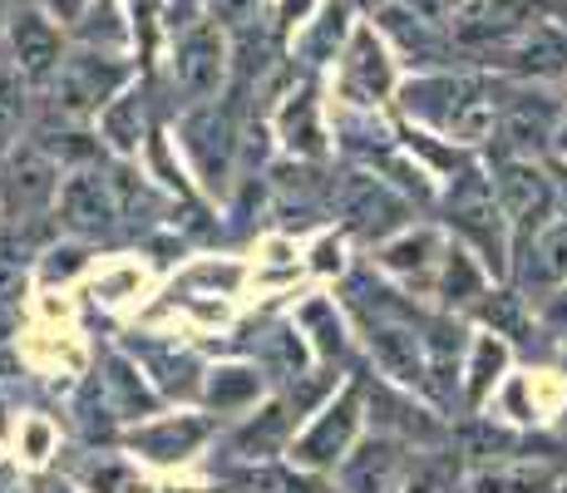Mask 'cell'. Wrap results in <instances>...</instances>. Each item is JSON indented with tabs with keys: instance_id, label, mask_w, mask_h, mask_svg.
Masks as SVG:
<instances>
[{
	"instance_id": "1",
	"label": "cell",
	"mask_w": 567,
	"mask_h": 493,
	"mask_svg": "<svg viewBox=\"0 0 567 493\" xmlns=\"http://www.w3.org/2000/svg\"><path fill=\"white\" fill-rule=\"evenodd\" d=\"M504 84L488 70H430L400 80V109L420 129L450 138V144H488L504 109Z\"/></svg>"
},
{
	"instance_id": "2",
	"label": "cell",
	"mask_w": 567,
	"mask_h": 493,
	"mask_svg": "<svg viewBox=\"0 0 567 493\" xmlns=\"http://www.w3.org/2000/svg\"><path fill=\"white\" fill-rule=\"evenodd\" d=\"M138 84V60L128 50H90L74 45L64 54L60 74L50 84V109L64 119H100L104 104H114L124 90Z\"/></svg>"
},
{
	"instance_id": "3",
	"label": "cell",
	"mask_w": 567,
	"mask_h": 493,
	"mask_svg": "<svg viewBox=\"0 0 567 493\" xmlns=\"http://www.w3.org/2000/svg\"><path fill=\"white\" fill-rule=\"evenodd\" d=\"M168 84L183 94V104H217L233 90V35L217 20H198V25L168 35Z\"/></svg>"
},
{
	"instance_id": "4",
	"label": "cell",
	"mask_w": 567,
	"mask_h": 493,
	"mask_svg": "<svg viewBox=\"0 0 567 493\" xmlns=\"http://www.w3.org/2000/svg\"><path fill=\"white\" fill-rule=\"evenodd\" d=\"M450 227L464 237V247L484 261L494 277L508 271V217L494 197V178L478 168H460L450 188Z\"/></svg>"
},
{
	"instance_id": "5",
	"label": "cell",
	"mask_w": 567,
	"mask_h": 493,
	"mask_svg": "<svg viewBox=\"0 0 567 493\" xmlns=\"http://www.w3.org/2000/svg\"><path fill=\"white\" fill-rule=\"evenodd\" d=\"M336 94L355 109H385L400 94V70L390 40L375 30V20H361L336 60Z\"/></svg>"
},
{
	"instance_id": "6",
	"label": "cell",
	"mask_w": 567,
	"mask_h": 493,
	"mask_svg": "<svg viewBox=\"0 0 567 493\" xmlns=\"http://www.w3.org/2000/svg\"><path fill=\"white\" fill-rule=\"evenodd\" d=\"M178 144L188 153L203 188H223L237 163V148H243V124H237V114L223 99L217 104H193L178 119Z\"/></svg>"
},
{
	"instance_id": "7",
	"label": "cell",
	"mask_w": 567,
	"mask_h": 493,
	"mask_svg": "<svg viewBox=\"0 0 567 493\" xmlns=\"http://www.w3.org/2000/svg\"><path fill=\"white\" fill-rule=\"evenodd\" d=\"M6 45H10V70L25 80V90H50L64 54H70V30L54 16H45L35 0H20L6 25Z\"/></svg>"
},
{
	"instance_id": "8",
	"label": "cell",
	"mask_w": 567,
	"mask_h": 493,
	"mask_svg": "<svg viewBox=\"0 0 567 493\" xmlns=\"http://www.w3.org/2000/svg\"><path fill=\"white\" fill-rule=\"evenodd\" d=\"M60 163L40 144H16L0 163V217L6 227L35 223L60 203Z\"/></svg>"
},
{
	"instance_id": "9",
	"label": "cell",
	"mask_w": 567,
	"mask_h": 493,
	"mask_svg": "<svg viewBox=\"0 0 567 493\" xmlns=\"http://www.w3.org/2000/svg\"><path fill=\"white\" fill-rule=\"evenodd\" d=\"M538 16H548L543 0H464L460 16L450 20V40L460 54H494Z\"/></svg>"
},
{
	"instance_id": "10",
	"label": "cell",
	"mask_w": 567,
	"mask_h": 493,
	"mask_svg": "<svg viewBox=\"0 0 567 493\" xmlns=\"http://www.w3.org/2000/svg\"><path fill=\"white\" fill-rule=\"evenodd\" d=\"M355 434H361V390L346 386L331 404H321V410L311 414L307 434L291 444V464L307 469V474L346 464V459H351Z\"/></svg>"
},
{
	"instance_id": "11",
	"label": "cell",
	"mask_w": 567,
	"mask_h": 493,
	"mask_svg": "<svg viewBox=\"0 0 567 493\" xmlns=\"http://www.w3.org/2000/svg\"><path fill=\"white\" fill-rule=\"evenodd\" d=\"M494 197H498V207H504L508 227L518 233V247H523L533 233L548 227L558 188H553V178L533 158H498L494 163Z\"/></svg>"
},
{
	"instance_id": "12",
	"label": "cell",
	"mask_w": 567,
	"mask_h": 493,
	"mask_svg": "<svg viewBox=\"0 0 567 493\" xmlns=\"http://www.w3.org/2000/svg\"><path fill=\"white\" fill-rule=\"evenodd\" d=\"M271 129H277L287 158L316 163V158H326V153H331V129H326L321 84H316L311 74H301V80L277 99V109H271Z\"/></svg>"
},
{
	"instance_id": "13",
	"label": "cell",
	"mask_w": 567,
	"mask_h": 493,
	"mask_svg": "<svg viewBox=\"0 0 567 493\" xmlns=\"http://www.w3.org/2000/svg\"><path fill=\"white\" fill-rule=\"evenodd\" d=\"M54 207H60V223L70 227L74 237H109L118 227V217H124L114 178H104L94 163L64 173L60 203H54Z\"/></svg>"
},
{
	"instance_id": "14",
	"label": "cell",
	"mask_w": 567,
	"mask_h": 493,
	"mask_svg": "<svg viewBox=\"0 0 567 493\" xmlns=\"http://www.w3.org/2000/svg\"><path fill=\"white\" fill-rule=\"evenodd\" d=\"M331 193H336V213L365 237H390L395 227L410 223V197L390 188L385 178H375V173H346Z\"/></svg>"
},
{
	"instance_id": "15",
	"label": "cell",
	"mask_w": 567,
	"mask_h": 493,
	"mask_svg": "<svg viewBox=\"0 0 567 493\" xmlns=\"http://www.w3.org/2000/svg\"><path fill=\"white\" fill-rule=\"evenodd\" d=\"M488 64H498L504 74H518V80L563 74L567 70V25L558 16H538L523 35H514L508 45H498L488 54Z\"/></svg>"
},
{
	"instance_id": "16",
	"label": "cell",
	"mask_w": 567,
	"mask_h": 493,
	"mask_svg": "<svg viewBox=\"0 0 567 493\" xmlns=\"http://www.w3.org/2000/svg\"><path fill=\"white\" fill-rule=\"evenodd\" d=\"M217 434L213 414H158V420L138 424V430L124 434V444L134 449L148 464H183Z\"/></svg>"
},
{
	"instance_id": "17",
	"label": "cell",
	"mask_w": 567,
	"mask_h": 493,
	"mask_svg": "<svg viewBox=\"0 0 567 493\" xmlns=\"http://www.w3.org/2000/svg\"><path fill=\"white\" fill-rule=\"evenodd\" d=\"M444 233L440 227H400L395 237H385L380 243V267L390 271V277H400L405 287H420V291H434V281H440V267H444Z\"/></svg>"
},
{
	"instance_id": "18",
	"label": "cell",
	"mask_w": 567,
	"mask_h": 493,
	"mask_svg": "<svg viewBox=\"0 0 567 493\" xmlns=\"http://www.w3.org/2000/svg\"><path fill=\"white\" fill-rule=\"evenodd\" d=\"M553 129H558V109H553L543 94H514V99H504V109H498V124H494L498 158H533V153H538L553 138Z\"/></svg>"
},
{
	"instance_id": "19",
	"label": "cell",
	"mask_w": 567,
	"mask_h": 493,
	"mask_svg": "<svg viewBox=\"0 0 567 493\" xmlns=\"http://www.w3.org/2000/svg\"><path fill=\"white\" fill-rule=\"evenodd\" d=\"M355 25H361V16H355L351 0H321V10L311 16V25L291 40V60H301L307 74L326 70V64L336 70V60H341V50H346V40H351Z\"/></svg>"
},
{
	"instance_id": "20",
	"label": "cell",
	"mask_w": 567,
	"mask_h": 493,
	"mask_svg": "<svg viewBox=\"0 0 567 493\" xmlns=\"http://www.w3.org/2000/svg\"><path fill=\"white\" fill-rule=\"evenodd\" d=\"M370 356L390 380L410 390H430V366H424V336H414V326H400L390 316L370 321Z\"/></svg>"
},
{
	"instance_id": "21",
	"label": "cell",
	"mask_w": 567,
	"mask_h": 493,
	"mask_svg": "<svg viewBox=\"0 0 567 493\" xmlns=\"http://www.w3.org/2000/svg\"><path fill=\"white\" fill-rule=\"evenodd\" d=\"M94 134H100V144L114 153L118 163H134L138 153L148 148V99H144V90H124L114 99V104H104L100 109V119H94Z\"/></svg>"
},
{
	"instance_id": "22",
	"label": "cell",
	"mask_w": 567,
	"mask_h": 493,
	"mask_svg": "<svg viewBox=\"0 0 567 493\" xmlns=\"http://www.w3.org/2000/svg\"><path fill=\"white\" fill-rule=\"evenodd\" d=\"M291 424H297V414H291L287 400L261 404L243 430H233V454L243 459V464H267V459H277L281 449H287Z\"/></svg>"
},
{
	"instance_id": "23",
	"label": "cell",
	"mask_w": 567,
	"mask_h": 493,
	"mask_svg": "<svg viewBox=\"0 0 567 493\" xmlns=\"http://www.w3.org/2000/svg\"><path fill=\"white\" fill-rule=\"evenodd\" d=\"M558 464H533V459L488 464L478 474H468V493H558Z\"/></svg>"
},
{
	"instance_id": "24",
	"label": "cell",
	"mask_w": 567,
	"mask_h": 493,
	"mask_svg": "<svg viewBox=\"0 0 567 493\" xmlns=\"http://www.w3.org/2000/svg\"><path fill=\"white\" fill-rule=\"evenodd\" d=\"M203 400L207 410L233 414V410H252L261 400V370L257 366H217L203 380Z\"/></svg>"
},
{
	"instance_id": "25",
	"label": "cell",
	"mask_w": 567,
	"mask_h": 493,
	"mask_svg": "<svg viewBox=\"0 0 567 493\" xmlns=\"http://www.w3.org/2000/svg\"><path fill=\"white\" fill-rule=\"evenodd\" d=\"M434 291L444 296V306H478V296L488 291V267L474 257L468 247L454 243L444 251V267H440V281H434Z\"/></svg>"
},
{
	"instance_id": "26",
	"label": "cell",
	"mask_w": 567,
	"mask_h": 493,
	"mask_svg": "<svg viewBox=\"0 0 567 493\" xmlns=\"http://www.w3.org/2000/svg\"><path fill=\"white\" fill-rule=\"evenodd\" d=\"M504 366H508V341L504 336H474V346H468V386H464V400L484 404L494 386L504 380Z\"/></svg>"
},
{
	"instance_id": "27",
	"label": "cell",
	"mask_w": 567,
	"mask_h": 493,
	"mask_svg": "<svg viewBox=\"0 0 567 493\" xmlns=\"http://www.w3.org/2000/svg\"><path fill=\"white\" fill-rule=\"evenodd\" d=\"M297 336H311L316 360H336L346 350V326L341 311H336L331 296H311L307 306L297 311Z\"/></svg>"
},
{
	"instance_id": "28",
	"label": "cell",
	"mask_w": 567,
	"mask_h": 493,
	"mask_svg": "<svg viewBox=\"0 0 567 493\" xmlns=\"http://www.w3.org/2000/svg\"><path fill=\"white\" fill-rule=\"evenodd\" d=\"M460 484V459L454 454H414L395 479V493H454Z\"/></svg>"
},
{
	"instance_id": "29",
	"label": "cell",
	"mask_w": 567,
	"mask_h": 493,
	"mask_svg": "<svg viewBox=\"0 0 567 493\" xmlns=\"http://www.w3.org/2000/svg\"><path fill=\"white\" fill-rule=\"evenodd\" d=\"M528 257H533V267H528L533 281H543V287H567V217L563 223H548L533 237Z\"/></svg>"
},
{
	"instance_id": "30",
	"label": "cell",
	"mask_w": 567,
	"mask_h": 493,
	"mask_svg": "<svg viewBox=\"0 0 567 493\" xmlns=\"http://www.w3.org/2000/svg\"><path fill=\"white\" fill-rule=\"evenodd\" d=\"M104 390L118 394V410H124V420H144V414L158 404V394L148 390L144 380H138V370L128 366V360H118V356L104 366Z\"/></svg>"
},
{
	"instance_id": "31",
	"label": "cell",
	"mask_w": 567,
	"mask_h": 493,
	"mask_svg": "<svg viewBox=\"0 0 567 493\" xmlns=\"http://www.w3.org/2000/svg\"><path fill=\"white\" fill-rule=\"evenodd\" d=\"M20 124H25V80L10 70V60H0V163L20 144Z\"/></svg>"
},
{
	"instance_id": "32",
	"label": "cell",
	"mask_w": 567,
	"mask_h": 493,
	"mask_svg": "<svg viewBox=\"0 0 567 493\" xmlns=\"http://www.w3.org/2000/svg\"><path fill=\"white\" fill-rule=\"evenodd\" d=\"M474 311H478V321L494 326V336H504V341H518V336L528 331V311H523V296H514V291H484Z\"/></svg>"
},
{
	"instance_id": "33",
	"label": "cell",
	"mask_w": 567,
	"mask_h": 493,
	"mask_svg": "<svg viewBox=\"0 0 567 493\" xmlns=\"http://www.w3.org/2000/svg\"><path fill=\"white\" fill-rule=\"evenodd\" d=\"M233 489L237 493H316L301 474H287V469H277L267 459V464H247L233 474Z\"/></svg>"
},
{
	"instance_id": "34",
	"label": "cell",
	"mask_w": 567,
	"mask_h": 493,
	"mask_svg": "<svg viewBox=\"0 0 567 493\" xmlns=\"http://www.w3.org/2000/svg\"><path fill=\"white\" fill-rule=\"evenodd\" d=\"M316 10H321V0H267V25L281 45H291V40L311 25Z\"/></svg>"
},
{
	"instance_id": "35",
	"label": "cell",
	"mask_w": 567,
	"mask_h": 493,
	"mask_svg": "<svg viewBox=\"0 0 567 493\" xmlns=\"http://www.w3.org/2000/svg\"><path fill=\"white\" fill-rule=\"evenodd\" d=\"M84 489L90 493H148L124 459H94V464L84 469Z\"/></svg>"
},
{
	"instance_id": "36",
	"label": "cell",
	"mask_w": 567,
	"mask_h": 493,
	"mask_svg": "<svg viewBox=\"0 0 567 493\" xmlns=\"http://www.w3.org/2000/svg\"><path fill=\"white\" fill-rule=\"evenodd\" d=\"M207 20H217L227 35H243L267 20V0H207Z\"/></svg>"
},
{
	"instance_id": "37",
	"label": "cell",
	"mask_w": 567,
	"mask_h": 493,
	"mask_svg": "<svg viewBox=\"0 0 567 493\" xmlns=\"http://www.w3.org/2000/svg\"><path fill=\"white\" fill-rule=\"evenodd\" d=\"M331 390H336V376H326V370L297 376V386H291V394H287L291 414H297V420H311V410H316V404H321Z\"/></svg>"
},
{
	"instance_id": "38",
	"label": "cell",
	"mask_w": 567,
	"mask_h": 493,
	"mask_svg": "<svg viewBox=\"0 0 567 493\" xmlns=\"http://www.w3.org/2000/svg\"><path fill=\"white\" fill-rule=\"evenodd\" d=\"M158 20L168 35H178V30L198 25V20H207V0H154Z\"/></svg>"
},
{
	"instance_id": "39",
	"label": "cell",
	"mask_w": 567,
	"mask_h": 493,
	"mask_svg": "<svg viewBox=\"0 0 567 493\" xmlns=\"http://www.w3.org/2000/svg\"><path fill=\"white\" fill-rule=\"evenodd\" d=\"M84 261H90V247H84V243L50 247V251H45V261H40V277H45V281H64L70 271H80Z\"/></svg>"
},
{
	"instance_id": "40",
	"label": "cell",
	"mask_w": 567,
	"mask_h": 493,
	"mask_svg": "<svg viewBox=\"0 0 567 493\" xmlns=\"http://www.w3.org/2000/svg\"><path fill=\"white\" fill-rule=\"evenodd\" d=\"M400 6H405V10H410V16L430 20V25L450 30V20H454V16H460V6H464V0H400Z\"/></svg>"
},
{
	"instance_id": "41",
	"label": "cell",
	"mask_w": 567,
	"mask_h": 493,
	"mask_svg": "<svg viewBox=\"0 0 567 493\" xmlns=\"http://www.w3.org/2000/svg\"><path fill=\"white\" fill-rule=\"evenodd\" d=\"M20 444H25V459H30V464H45V459H50V424H45V420L20 424Z\"/></svg>"
},
{
	"instance_id": "42",
	"label": "cell",
	"mask_w": 567,
	"mask_h": 493,
	"mask_svg": "<svg viewBox=\"0 0 567 493\" xmlns=\"http://www.w3.org/2000/svg\"><path fill=\"white\" fill-rule=\"evenodd\" d=\"M35 6H40V10H45V16H54V20H60V25H64V30H70V25H74V20H80V16H84V10H90V0H35Z\"/></svg>"
},
{
	"instance_id": "43",
	"label": "cell",
	"mask_w": 567,
	"mask_h": 493,
	"mask_svg": "<svg viewBox=\"0 0 567 493\" xmlns=\"http://www.w3.org/2000/svg\"><path fill=\"white\" fill-rule=\"evenodd\" d=\"M543 321H548L558 336H567V287H563V291L548 301V311H543Z\"/></svg>"
},
{
	"instance_id": "44",
	"label": "cell",
	"mask_w": 567,
	"mask_h": 493,
	"mask_svg": "<svg viewBox=\"0 0 567 493\" xmlns=\"http://www.w3.org/2000/svg\"><path fill=\"white\" fill-rule=\"evenodd\" d=\"M316 267H321V271H341V237H326V243L321 247H316Z\"/></svg>"
},
{
	"instance_id": "45",
	"label": "cell",
	"mask_w": 567,
	"mask_h": 493,
	"mask_svg": "<svg viewBox=\"0 0 567 493\" xmlns=\"http://www.w3.org/2000/svg\"><path fill=\"white\" fill-rule=\"evenodd\" d=\"M351 6H355V16H380L390 0H351Z\"/></svg>"
},
{
	"instance_id": "46",
	"label": "cell",
	"mask_w": 567,
	"mask_h": 493,
	"mask_svg": "<svg viewBox=\"0 0 567 493\" xmlns=\"http://www.w3.org/2000/svg\"><path fill=\"white\" fill-rule=\"evenodd\" d=\"M35 493H74V489L64 484V479H40V484H35Z\"/></svg>"
},
{
	"instance_id": "47",
	"label": "cell",
	"mask_w": 567,
	"mask_h": 493,
	"mask_svg": "<svg viewBox=\"0 0 567 493\" xmlns=\"http://www.w3.org/2000/svg\"><path fill=\"white\" fill-rule=\"evenodd\" d=\"M16 6H20V0H0V30L10 25V16H16Z\"/></svg>"
},
{
	"instance_id": "48",
	"label": "cell",
	"mask_w": 567,
	"mask_h": 493,
	"mask_svg": "<svg viewBox=\"0 0 567 493\" xmlns=\"http://www.w3.org/2000/svg\"><path fill=\"white\" fill-rule=\"evenodd\" d=\"M0 493H20L16 484H10V469L6 464H0Z\"/></svg>"
},
{
	"instance_id": "49",
	"label": "cell",
	"mask_w": 567,
	"mask_h": 493,
	"mask_svg": "<svg viewBox=\"0 0 567 493\" xmlns=\"http://www.w3.org/2000/svg\"><path fill=\"white\" fill-rule=\"evenodd\" d=\"M553 188H563V197H567V168L558 173V183H553Z\"/></svg>"
},
{
	"instance_id": "50",
	"label": "cell",
	"mask_w": 567,
	"mask_h": 493,
	"mask_svg": "<svg viewBox=\"0 0 567 493\" xmlns=\"http://www.w3.org/2000/svg\"><path fill=\"white\" fill-rule=\"evenodd\" d=\"M0 430H6V404H0Z\"/></svg>"
}]
</instances>
